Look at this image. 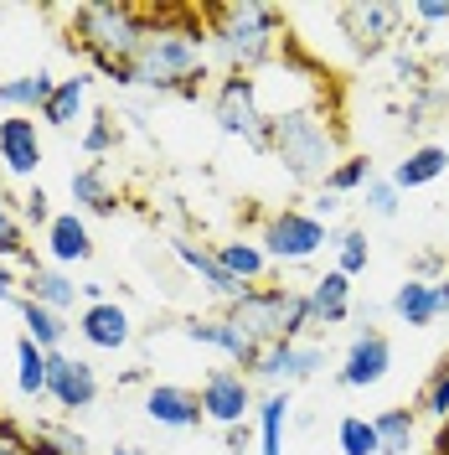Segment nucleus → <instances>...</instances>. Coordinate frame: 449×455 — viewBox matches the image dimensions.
<instances>
[{
    "label": "nucleus",
    "instance_id": "obj_44",
    "mask_svg": "<svg viewBox=\"0 0 449 455\" xmlns=\"http://www.w3.org/2000/svg\"><path fill=\"white\" fill-rule=\"evenodd\" d=\"M434 300H439V315H449V275L434 280Z\"/></svg>",
    "mask_w": 449,
    "mask_h": 455
},
{
    "label": "nucleus",
    "instance_id": "obj_8",
    "mask_svg": "<svg viewBox=\"0 0 449 455\" xmlns=\"http://www.w3.org/2000/svg\"><path fill=\"white\" fill-rule=\"evenodd\" d=\"M326 368V341H269L264 352H258V368L248 372L253 383H264L269 394H280V388H295V383H305L315 372Z\"/></svg>",
    "mask_w": 449,
    "mask_h": 455
},
{
    "label": "nucleus",
    "instance_id": "obj_11",
    "mask_svg": "<svg viewBox=\"0 0 449 455\" xmlns=\"http://www.w3.org/2000/svg\"><path fill=\"white\" fill-rule=\"evenodd\" d=\"M47 398H52L62 414H83V409L98 403V372L88 368L83 357L52 352L47 357Z\"/></svg>",
    "mask_w": 449,
    "mask_h": 455
},
{
    "label": "nucleus",
    "instance_id": "obj_32",
    "mask_svg": "<svg viewBox=\"0 0 449 455\" xmlns=\"http://www.w3.org/2000/svg\"><path fill=\"white\" fill-rule=\"evenodd\" d=\"M419 414L423 419H434V425H449V352L439 357V368L429 372V383H423Z\"/></svg>",
    "mask_w": 449,
    "mask_h": 455
},
{
    "label": "nucleus",
    "instance_id": "obj_25",
    "mask_svg": "<svg viewBox=\"0 0 449 455\" xmlns=\"http://www.w3.org/2000/svg\"><path fill=\"white\" fill-rule=\"evenodd\" d=\"M212 254L223 259V269L238 284H248V290H258V284H264V275L274 269V264H269V254L258 249V238H227V243H217Z\"/></svg>",
    "mask_w": 449,
    "mask_h": 455
},
{
    "label": "nucleus",
    "instance_id": "obj_2",
    "mask_svg": "<svg viewBox=\"0 0 449 455\" xmlns=\"http://www.w3.org/2000/svg\"><path fill=\"white\" fill-rule=\"evenodd\" d=\"M150 16L145 5L130 0H93L73 11V47H83V57L119 88H135V57L145 47Z\"/></svg>",
    "mask_w": 449,
    "mask_h": 455
},
{
    "label": "nucleus",
    "instance_id": "obj_46",
    "mask_svg": "<svg viewBox=\"0 0 449 455\" xmlns=\"http://www.w3.org/2000/svg\"><path fill=\"white\" fill-rule=\"evenodd\" d=\"M434 455H449V425H439V440H434Z\"/></svg>",
    "mask_w": 449,
    "mask_h": 455
},
{
    "label": "nucleus",
    "instance_id": "obj_28",
    "mask_svg": "<svg viewBox=\"0 0 449 455\" xmlns=\"http://www.w3.org/2000/svg\"><path fill=\"white\" fill-rule=\"evenodd\" d=\"M83 104H88V78H83V73L57 78V88H52V99H47V109H42V119H47L52 130H67V124L83 114Z\"/></svg>",
    "mask_w": 449,
    "mask_h": 455
},
{
    "label": "nucleus",
    "instance_id": "obj_31",
    "mask_svg": "<svg viewBox=\"0 0 449 455\" xmlns=\"http://www.w3.org/2000/svg\"><path fill=\"white\" fill-rule=\"evenodd\" d=\"M331 249H336V269L346 275V280L366 275V264H372V243H366V228H341L336 238H331Z\"/></svg>",
    "mask_w": 449,
    "mask_h": 455
},
{
    "label": "nucleus",
    "instance_id": "obj_13",
    "mask_svg": "<svg viewBox=\"0 0 449 455\" xmlns=\"http://www.w3.org/2000/svg\"><path fill=\"white\" fill-rule=\"evenodd\" d=\"M181 337L186 341H197V347H212V352H223L227 363L238 372H253L258 368V341H248L227 315H201V321H181Z\"/></svg>",
    "mask_w": 449,
    "mask_h": 455
},
{
    "label": "nucleus",
    "instance_id": "obj_9",
    "mask_svg": "<svg viewBox=\"0 0 449 455\" xmlns=\"http://www.w3.org/2000/svg\"><path fill=\"white\" fill-rule=\"evenodd\" d=\"M341 31L351 42L357 57H382L398 42V27L408 21V5H388V0H372V5H341Z\"/></svg>",
    "mask_w": 449,
    "mask_h": 455
},
{
    "label": "nucleus",
    "instance_id": "obj_35",
    "mask_svg": "<svg viewBox=\"0 0 449 455\" xmlns=\"http://www.w3.org/2000/svg\"><path fill=\"white\" fill-rule=\"evenodd\" d=\"M78 145H83V156H93V161H98V156H109L114 145H119V119H114L109 109H98V114H93V124L83 130V140H78Z\"/></svg>",
    "mask_w": 449,
    "mask_h": 455
},
{
    "label": "nucleus",
    "instance_id": "obj_42",
    "mask_svg": "<svg viewBox=\"0 0 449 455\" xmlns=\"http://www.w3.org/2000/svg\"><path fill=\"white\" fill-rule=\"evenodd\" d=\"M341 212V197H331V192H315V202H310V218H320V223L331 228V218Z\"/></svg>",
    "mask_w": 449,
    "mask_h": 455
},
{
    "label": "nucleus",
    "instance_id": "obj_3",
    "mask_svg": "<svg viewBox=\"0 0 449 455\" xmlns=\"http://www.w3.org/2000/svg\"><path fill=\"white\" fill-rule=\"evenodd\" d=\"M269 156L280 161L300 187H326V176L346 161L336 119L315 104L269 114Z\"/></svg>",
    "mask_w": 449,
    "mask_h": 455
},
{
    "label": "nucleus",
    "instance_id": "obj_34",
    "mask_svg": "<svg viewBox=\"0 0 449 455\" xmlns=\"http://www.w3.org/2000/svg\"><path fill=\"white\" fill-rule=\"evenodd\" d=\"M366 181H372V161H366V156H346V161L326 176L320 192H331V197H351V192H366Z\"/></svg>",
    "mask_w": 449,
    "mask_h": 455
},
{
    "label": "nucleus",
    "instance_id": "obj_1",
    "mask_svg": "<svg viewBox=\"0 0 449 455\" xmlns=\"http://www.w3.org/2000/svg\"><path fill=\"white\" fill-rule=\"evenodd\" d=\"M150 16V31H145V47L135 57V88H150V93H197L201 78H207V21L197 11H145Z\"/></svg>",
    "mask_w": 449,
    "mask_h": 455
},
{
    "label": "nucleus",
    "instance_id": "obj_17",
    "mask_svg": "<svg viewBox=\"0 0 449 455\" xmlns=\"http://www.w3.org/2000/svg\"><path fill=\"white\" fill-rule=\"evenodd\" d=\"M170 249H176V259H181V264H186V269H192V275H197V280L207 284L212 295H217V300H227V306H232V300H243V295H248V284L232 280V275L223 269V259L212 254L207 243H192V238H170Z\"/></svg>",
    "mask_w": 449,
    "mask_h": 455
},
{
    "label": "nucleus",
    "instance_id": "obj_40",
    "mask_svg": "<svg viewBox=\"0 0 449 455\" xmlns=\"http://www.w3.org/2000/svg\"><path fill=\"white\" fill-rule=\"evenodd\" d=\"M393 73H398V84H423L419 57H414V52H403V47H393Z\"/></svg>",
    "mask_w": 449,
    "mask_h": 455
},
{
    "label": "nucleus",
    "instance_id": "obj_20",
    "mask_svg": "<svg viewBox=\"0 0 449 455\" xmlns=\"http://www.w3.org/2000/svg\"><path fill=\"white\" fill-rule=\"evenodd\" d=\"M445 171H449V150L429 140V145H414V150H408V156L393 166V176H388V181H393L398 192H419V187H429V181H439Z\"/></svg>",
    "mask_w": 449,
    "mask_h": 455
},
{
    "label": "nucleus",
    "instance_id": "obj_41",
    "mask_svg": "<svg viewBox=\"0 0 449 455\" xmlns=\"http://www.w3.org/2000/svg\"><path fill=\"white\" fill-rule=\"evenodd\" d=\"M408 16L423 21V27H434V21H449V5L445 0H419V5H408Z\"/></svg>",
    "mask_w": 449,
    "mask_h": 455
},
{
    "label": "nucleus",
    "instance_id": "obj_14",
    "mask_svg": "<svg viewBox=\"0 0 449 455\" xmlns=\"http://www.w3.org/2000/svg\"><path fill=\"white\" fill-rule=\"evenodd\" d=\"M42 166V130H36V119L27 114H11V119H0V171L5 176H36Z\"/></svg>",
    "mask_w": 449,
    "mask_h": 455
},
{
    "label": "nucleus",
    "instance_id": "obj_36",
    "mask_svg": "<svg viewBox=\"0 0 449 455\" xmlns=\"http://www.w3.org/2000/svg\"><path fill=\"white\" fill-rule=\"evenodd\" d=\"M0 259H27V269L36 264V259L27 254V233L16 223V212L5 207V192H0Z\"/></svg>",
    "mask_w": 449,
    "mask_h": 455
},
{
    "label": "nucleus",
    "instance_id": "obj_43",
    "mask_svg": "<svg viewBox=\"0 0 449 455\" xmlns=\"http://www.w3.org/2000/svg\"><path fill=\"white\" fill-rule=\"evenodd\" d=\"M0 300H11V306L21 300V290H16V275L5 269V259H0Z\"/></svg>",
    "mask_w": 449,
    "mask_h": 455
},
{
    "label": "nucleus",
    "instance_id": "obj_39",
    "mask_svg": "<svg viewBox=\"0 0 449 455\" xmlns=\"http://www.w3.org/2000/svg\"><path fill=\"white\" fill-rule=\"evenodd\" d=\"M42 435H47V440H52V445H57L62 455H88V440H83V435H73V429L42 425Z\"/></svg>",
    "mask_w": 449,
    "mask_h": 455
},
{
    "label": "nucleus",
    "instance_id": "obj_24",
    "mask_svg": "<svg viewBox=\"0 0 449 455\" xmlns=\"http://www.w3.org/2000/svg\"><path fill=\"white\" fill-rule=\"evenodd\" d=\"M57 78L47 68H36V73H21V78H0V109L11 114H42L47 109V99H52Z\"/></svg>",
    "mask_w": 449,
    "mask_h": 455
},
{
    "label": "nucleus",
    "instance_id": "obj_29",
    "mask_svg": "<svg viewBox=\"0 0 449 455\" xmlns=\"http://www.w3.org/2000/svg\"><path fill=\"white\" fill-rule=\"evenodd\" d=\"M372 425H377V445L382 455H408L414 445V429H419V409H382V414H372Z\"/></svg>",
    "mask_w": 449,
    "mask_h": 455
},
{
    "label": "nucleus",
    "instance_id": "obj_19",
    "mask_svg": "<svg viewBox=\"0 0 449 455\" xmlns=\"http://www.w3.org/2000/svg\"><path fill=\"white\" fill-rule=\"evenodd\" d=\"M47 254L57 264H88L93 259V233H88L83 212H57L47 223Z\"/></svg>",
    "mask_w": 449,
    "mask_h": 455
},
{
    "label": "nucleus",
    "instance_id": "obj_12",
    "mask_svg": "<svg viewBox=\"0 0 449 455\" xmlns=\"http://www.w3.org/2000/svg\"><path fill=\"white\" fill-rule=\"evenodd\" d=\"M388 368H393V341L366 326L346 347V357H341V368H336V383L341 388H372V383L388 378Z\"/></svg>",
    "mask_w": 449,
    "mask_h": 455
},
{
    "label": "nucleus",
    "instance_id": "obj_18",
    "mask_svg": "<svg viewBox=\"0 0 449 455\" xmlns=\"http://www.w3.org/2000/svg\"><path fill=\"white\" fill-rule=\"evenodd\" d=\"M305 300H310V331H315V326H341V321L351 315V280H346L341 269H326V275L305 290Z\"/></svg>",
    "mask_w": 449,
    "mask_h": 455
},
{
    "label": "nucleus",
    "instance_id": "obj_37",
    "mask_svg": "<svg viewBox=\"0 0 449 455\" xmlns=\"http://www.w3.org/2000/svg\"><path fill=\"white\" fill-rule=\"evenodd\" d=\"M362 202H366V212H372V218H398L403 192H398L388 176H372V181H366V192H362Z\"/></svg>",
    "mask_w": 449,
    "mask_h": 455
},
{
    "label": "nucleus",
    "instance_id": "obj_47",
    "mask_svg": "<svg viewBox=\"0 0 449 455\" xmlns=\"http://www.w3.org/2000/svg\"><path fill=\"white\" fill-rule=\"evenodd\" d=\"M0 455H27V445H16V440H0Z\"/></svg>",
    "mask_w": 449,
    "mask_h": 455
},
{
    "label": "nucleus",
    "instance_id": "obj_23",
    "mask_svg": "<svg viewBox=\"0 0 449 455\" xmlns=\"http://www.w3.org/2000/svg\"><path fill=\"white\" fill-rule=\"evenodd\" d=\"M393 315L403 321V326H414V331H423V326H434L439 321V300H434V280H419V275H408V280L393 290Z\"/></svg>",
    "mask_w": 449,
    "mask_h": 455
},
{
    "label": "nucleus",
    "instance_id": "obj_10",
    "mask_svg": "<svg viewBox=\"0 0 449 455\" xmlns=\"http://www.w3.org/2000/svg\"><path fill=\"white\" fill-rule=\"evenodd\" d=\"M201 414H207V425H223V429H238L248 419L253 409H258V394H253V378L238 368H212L201 378Z\"/></svg>",
    "mask_w": 449,
    "mask_h": 455
},
{
    "label": "nucleus",
    "instance_id": "obj_48",
    "mask_svg": "<svg viewBox=\"0 0 449 455\" xmlns=\"http://www.w3.org/2000/svg\"><path fill=\"white\" fill-rule=\"evenodd\" d=\"M109 455H140V451H135V445H114Z\"/></svg>",
    "mask_w": 449,
    "mask_h": 455
},
{
    "label": "nucleus",
    "instance_id": "obj_27",
    "mask_svg": "<svg viewBox=\"0 0 449 455\" xmlns=\"http://www.w3.org/2000/svg\"><path fill=\"white\" fill-rule=\"evenodd\" d=\"M16 311H21V321H27V337L42 347V352H62V341H67V315H57V311H47V306H36V300H16Z\"/></svg>",
    "mask_w": 449,
    "mask_h": 455
},
{
    "label": "nucleus",
    "instance_id": "obj_4",
    "mask_svg": "<svg viewBox=\"0 0 449 455\" xmlns=\"http://www.w3.org/2000/svg\"><path fill=\"white\" fill-rule=\"evenodd\" d=\"M201 21H207V36H212L217 62H223L227 73H243V78H253V73L274 57L280 31H284V16L274 11V5H258V0L207 5Z\"/></svg>",
    "mask_w": 449,
    "mask_h": 455
},
{
    "label": "nucleus",
    "instance_id": "obj_22",
    "mask_svg": "<svg viewBox=\"0 0 449 455\" xmlns=\"http://www.w3.org/2000/svg\"><path fill=\"white\" fill-rule=\"evenodd\" d=\"M21 295L36 300V306H47V311H57V315H67L73 306H78V284L67 280L62 269H47V264H31V269H27Z\"/></svg>",
    "mask_w": 449,
    "mask_h": 455
},
{
    "label": "nucleus",
    "instance_id": "obj_33",
    "mask_svg": "<svg viewBox=\"0 0 449 455\" xmlns=\"http://www.w3.org/2000/svg\"><path fill=\"white\" fill-rule=\"evenodd\" d=\"M336 445H341V455H382V445H377V425L362 419V414H346V419L336 425Z\"/></svg>",
    "mask_w": 449,
    "mask_h": 455
},
{
    "label": "nucleus",
    "instance_id": "obj_7",
    "mask_svg": "<svg viewBox=\"0 0 449 455\" xmlns=\"http://www.w3.org/2000/svg\"><path fill=\"white\" fill-rule=\"evenodd\" d=\"M326 243H331V228L320 218H310L305 207L269 212L264 228H258V249L269 254V264H310Z\"/></svg>",
    "mask_w": 449,
    "mask_h": 455
},
{
    "label": "nucleus",
    "instance_id": "obj_26",
    "mask_svg": "<svg viewBox=\"0 0 449 455\" xmlns=\"http://www.w3.org/2000/svg\"><path fill=\"white\" fill-rule=\"evenodd\" d=\"M258 455H284V425H289V388L258 398Z\"/></svg>",
    "mask_w": 449,
    "mask_h": 455
},
{
    "label": "nucleus",
    "instance_id": "obj_16",
    "mask_svg": "<svg viewBox=\"0 0 449 455\" xmlns=\"http://www.w3.org/2000/svg\"><path fill=\"white\" fill-rule=\"evenodd\" d=\"M145 414L166 429H197L207 419L197 388H181V383H150L145 388Z\"/></svg>",
    "mask_w": 449,
    "mask_h": 455
},
{
    "label": "nucleus",
    "instance_id": "obj_38",
    "mask_svg": "<svg viewBox=\"0 0 449 455\" xmlns=\"http://www.w3.org/2000/svg\"><path fill=\"white\" fill-rule=\"evenodd\" d=\"M47 202H52V197H47L42 187H31V192H27V202H21V218H27L31 228H47V223L57 218V212L47 207Z\"/></svg>",
    "mask_w": 449,
    "mask_h": 455
},
{
    "label": "nucleus",
    "instance_id": "obj_45",
    "mask_svg": "<svg viewBox=\"0 0 449 455\" xmlns=\"http://www.w3.org/2000/svg\"><path fill=\"white\" fill-rule=\"evenodd\" d=\"M439 264H445V259H439V254H423V259H419V280H429V275H434Z\"/></svg>",
    "mask_w": 449,
    "mask_h": 455
},
{
    "label": "nucleus",
    "instance_id": "obj_6",
    "mask_svg": "<svg viewBox=\"0 0 449 455\" xmlns=\"http://www.w3.org/2000/svg\"><path fill=\"white\" fill-rule=\"evenodd\" d=\"M212 119L217 130L243 140L248 150L269 156V114L258 104V78H243V73H223V84L212 93Z\"/></svg>",
    "mask_w": 449,
    "mask_h": 455
},
{
    "label": "nucleus",
    "instance_id": "obj_21",
    "mask_svg": "<svg viewBox=\"0 0 449 455\" xmlns=\"http://www.w3.org/2000/svg\"><path fill=\"white\" fill-rule=\"evenodd\" d=\"M73 202H78V212H88V218H114L119 212V192L109 187L104 161H88V166L73 171Z\"/></svg>",
    "mask_w": 449,
    "mask_h": 455
},
{
    "label": "nucleus",
    "instance_id": "obj_5",
    "mask_svg": "<svg viewBox=\"0 0 449 455\" xmlns=\"http://www.w3.org/2000/svg\"><path fill=\"white\" fill-rule=\"evenodd\" d=\"M223 315L248 341H258V347H269V341H300L310 331L305 290H289V284H258L243 300H232Z\"/></svg>",
    "mask_w": 449,
    "mask_h": 455
},
{
    "label": "nucleus",
    "instance_id": "obj_30",
    "mask_svg": "<svg viewBox=\"0 0 449 455\" xmlns=\"http://www.w3.org/2000/svg\"><path fill=\"white\" fill-rule=\"evenodd\" d=\"M47 357H52V352H42L27 331L16 337V388H21L27 398L47 394Z\"/></svg>",
    "mask_w": 449,
    "mask_h": 455
},
{
    "label": "nucleus",
    "instance_id": "obj_15",
    "mask_svg": "<svg viewBox=\"0 0 449 455\" xmlns=\"http://www.w3.org/2000/svg\"><path fill=\"white\" fill-rule=\"evenodd\" d=\"M78 337L88 347H98V352H119V347L135 341V321L119 300H93V306L78 311Z\"/></svg>",
    "mask_w": 449,
    "mask_h": 455
}]
</instances>
